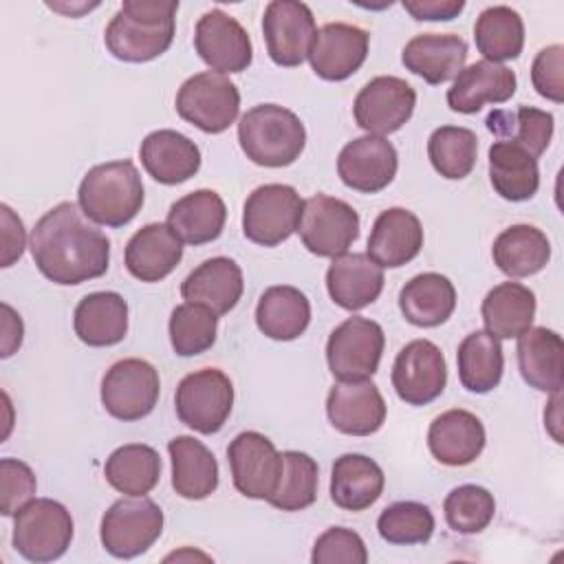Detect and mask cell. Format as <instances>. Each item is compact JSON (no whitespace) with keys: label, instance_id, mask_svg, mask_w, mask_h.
Returning a JSON list of instances; mask_svg holds the SVG:
<instances>
[{"label":"cell","instance_id":"7402d4cb","mask_svg":"<svg viewBox=\"0 0 564 564\" xmlns=\"http://www.w3.org/2000/svg\"><path fill=\"white\" fill-rule=\"evenodd\" d=\"M485 425L467 410L454 408L438 414L427 430L432 456L447 467H465L474 463L485 447Z\"/></svg>","mask_w":564,"mask_h":564},{"label":"cell","instance_id":"f546056e","mask_svg":"<svg viewBox=\"0 0 564 564\" xmlns=\"http://www.w3.org/2000/svg\"><path fill=\"white\" fill-rule=\"evenodd\" d=\"M73 326L86 346H115L128 333V304L115 291L88 293L75 306Z\"/></svg>","mask_w":564,"mask_h":564},{"label":"cell","instance_id":"836d02e7","mask_svg":"<svg viewBox=\"0 0 564 564\" xmlns=\"http://www.w3.org/2000/svg\"><path fill=\"white\" fill-rule=\"evenodd\" d=\"M399 308L414 326H441L456 308V289L449 278L441 273H419L401 289Z\"/></svg>","mask_w":564,"mask_h":564},{"label":"cell","instance_id":"d4e9b609","mask_svg":"<svg viewBox=\"0 0 564 564\" xmlns=\"http://www.w3.org/2000/svg\"><path fill=\"white\" fill-rule=\"evenodd\" d=\"M383 282V269L368 253H341L326 271L328 295L344 311L372 304L381 295Z\"/></svg>","mask_w":564,"mask_h":564},{"label":"cell","instance_id":"484cf974","mask_svg":"<svg viewBox=\"0 0 564 564\" xmlns=\"http://www.w3.org/2000/svg\"><path fill=\"white\" fill-rule=\"evenodd\" d=\"M139 156L145 172L163 185L185 183L200 167L198 145L189 137L170 128L150 132L141 141Z\"/></svg>","mask_w":564,"mask_h":564},{"label":"cell","instance_id":"f6af8a7d","mask_svg":"<svg viewBox=\"0 0 564 564\" xmlns=\"http://www.w3.org/2000/svg\"><path fill=\"white\" fill-rule=\"evenodd\" d=\"M218 315L203 304H178L170 315V341L176 355L194 357L209 350L216 341Z\"/></svg>","mask_w":564,"mask_h":564},{"label":"cell","instance_id":"74e56055","mask_svg":"<svg viewBox=\"0 0 564 564\" xmlns=\"http://www.w3.org/2000/svg\"><path fill=\"white\" fill-rule=\"evenodd\" d=\"M489 181L505 200H529L540 187L538 159L509 141H496L489 148Z\"/></svg>","mask_w":564,"mask_h":564},{"label":"cell","instance_id":"f5cc1de1","mask_svg":"<svg viewBox=\"0 0 564 564\" xmlns=\"http://www.w3.org/2000/svg\"><path fill=\"white\" fill-rule=\"evenodd\" d=\"M403 9L414 18V20H452L456 18L463 9V0H405Z\"/></svg>","mask_w":564,"mask_h":564},{"label":"cell","instance_id":"f907efd6","mask_svg":"<svg viewBox=\"0 0 564 564\" xmlns=\"http://www.w3.org/2000/svg\"><path fill=\"white\" fill-rule=\"evenodd\" d=\"M531 82L538 95L562 104L564 101V46L551 44L542 48L531 66Z\"/></svg>","mask_w":564,"mask_h":564},{"label":"cell","instance_id":"d590c367","mask_svg":"<svg viewBox=\"0 0 564 564\" xmlns=\"http://www.w3.org/2000/svg\"><path fill=\"white\" fill-rule=\"evenodd\" d=\"M480 315L487 333L498 339L520 337L535 317V295L520 282H500L482 300Z\"/></svg>","mask_w":564,"mask_h":564},{"label":"cell","instance_id":"9a60e30c","mask_svg":"<svg viewBox=\"0 0 564 564\" xmlns=\"http://www.w3.org/2000/svg\"><path fill=\"white\" fill-rule=\"evenodd\" d=\"M416 90L401 77L381 75L370 79L355 97L352 115L368 134L397 132L414 112Z\"/></svg>","mask_w":564,"mask_h":564},{"label":"cell","instance_id":"7dc6e473","mask_svg":"<svg viewBox=\"0 0 564 564\" xmlns=\"http://www.w3.org/2000/svg\"><path fill=\"white\" fill-rule=\"evenodd\" d=\"M443 511L449 529L471 535L489 527L496 513V500L491 491L480 485H460L445 496Z\"/></svg>","mask_w":564,"mask_h":564},{"label":"cell","instance_id":"ffe728a7","mask_svg":"<svg viewBox=\"0 0 564 564\" xmlns=\"http://www.w3.org/2000/svg\"><path fill=\"white\" fill-rule=\"evenodd\" d=\"M330 425L348 436H370L386 421V401L370 379L337 381L326 397Z\"/></svg>","mask_w":564,"mask_h":564},{"label":"cell","instance_id":"6da1fadb","mask_svg":"<svg viewBox=\"0 0 564 564\" xmlns=\"http://www.w3.org/2000/svg\"><path fill=\"white\" fill-rule=\"evenodd\" d=\"M79 205L64 200L33 227L29 249L35 267L55 284H82L108 271L110 240Z\"/></svg>","mask_w":564,"mask_h":564},{"label":"cell","instance_id":"db71d44e","mask_svg":"<svg viewBox=\"0 0 564 564\" xmlns=\"http://www.w3.org/2000/svg\"><path fill=\"white\" fill-rule=\"evenodd\" d=\"M22 335H24V326L20 315L9 306L2 304V357H11L20 344H22Z\"/></svg>","mask_w":564,"mask_h":564},{"label":"cell","instance_id":"ba28073f","mask_svg":"<svg viewBox=\"0 0 564 564\" xmlns=\"http://www.w3.org/2000/svg\"><path fill=\"white\" fill-rule=\"evenodd\" d=\"M234 386L218 368H203L181 379L174 408L181 423L200 434H216L231 414Z\"/></svg>","mask_w":564,"mask_h":564},{"label":"cell","instance_id":"4fadbf2b","mask_svg":"<svg viewBox=\"0 0 564 564\" xmlns=\"http://www.w3.org/2000/svg\"><path fill=\"white\" fill-rule=\"evenodd\" d=\"M234 487L253 500H269L282 476V454L260 432H240L227 447Z\"/></svg>","mask_w":564,"mask_h":564},{"label":"cell","instance_id":"4dcf8cb0","mask_svg":"<svg viewBox=\"0 0 564 564\" xmlns=\"http://www.w3.org/2000/svg\"><path fill=\"white\" fill-rule=\"evenodd\" d=\"M227 207L218 192L196 189L172 203L167 212L170 229L185 245H205L223 234Z\"/></svg>","mask_w":564,"mask_h":564},{"label":"cell","instance_id":"5b68a950","mask_svg":"<svg viewBox=\"0 0 564 564\" xmlns=\"http://www.w3.org/2000/svg\"><path fill=\"white\" fill-rule=\"evenodd\" d=\"M73 540L68 509L51 498L29 500L13 516V546L29 562H53L66 553Z\"/></svg>","mask_w":564,"mask_h":564},{"label":"cell","instance_id":"8992f818","mask_svg":"<svg viewBox=\"0 0 564 564\" xmlns=\"http://www.w3.org/2000/svg\"><path fill=\"white\" fill-rule=\"evenodd\" d=\"M161 531V507L145 496H128L108 507L101 518L99 538L110 555L130 560L145 553L159 540Z\"/></svg>","mask_w":564,"mask_h":564},{"label":"cell","instance_id":"9c48e42d","mask_svg":"<svg viewBox=\"0 0 564 564\" xmlns=\"http://www.w3.org/2000/svg\"><path fill=\"white\" fill-rule=\"evenodd\" d=\"M297 234L311 253L337 258L359 238V214L341 198L315 194L304 200Z\"/></svg>","mask_w":564,"mask_h":564},{"label":"cell","instance_id":"1f68e13d","mask_svg":"<svg viewBox=\"0 0 564 564\" xmlns=\"http://www.w3.org/2000/svg\"><path fill=\"white\" fill-rule=\"evenodd\" d=\"M172 487L185 500H203L218 487L216 456L194 436H174L167 443Z\"/></svg>","mask_w":564,"mask_h":564},{"label":"cell","instance_id":"7a4b0ae2","mask_svg":"<svg viewBox=\"0 0 564 564\" xmlns=\"http://www.w3.org/2000/svg\"><path fill=\"white\" fill-rule=\"evenodd\" d=\"M178 0H126L106 26L104 42L121 62H150L174 40Z\"/></svg>","mask_w":564,"mask_h":564},{"label":"cell","instance_id":"60d3db41","mask_svg":"<svg viewBox=\"0 0 564 564\" xmlns=\"http://www.w3.org/2000/svg\"><path fill=\"white\" fill-rule=\"evenodd\" d=\"M474 40L478 53L487 62L516 59L524 46V22L518 11L507 4L487 7L474 26Z\"/></svg>","mask_w":564,"mask_h":564},{"label":"cell","instance_id":"4316f807","mask_svg":"<svg viewBox=\"0 0 564 564\" xmlns=\"http://www.w3.org/2000/svg\"><path fill=\"white\" fill-rule=\"evenodd\" d=\"M467 59V42L456 33H421L414 35L403 53V66L436 86L454 79Z\"/></svg>","mask_w":564,"mask_h":564},{"label":"cell","instance_id":"b9f144b4","mask_svg":"<svg viewBox=\"0 0 564 564\" xmlns=\"http://www.w3.org/2000/svg\"><path fill=\"white\" fill-rule=\"evenodd\" d=\"M487 128L500 141L516 143L538 159L551 143L553 137V115L540 108L520 106L518 110H491L487 115Z\"/></svg>","mask_w":564,"mask_h":564},{"label":"cell","instance_id":"f35d334b","mask_svg":"<svg viewBox=\"0 0 564 564\" xmlns=\"http://www.w3.org/2000/svg\"><path fill=\"white\" fill-rule=\"evenodd\" d=\"M456 364L463 388L476 394L491 392L500 383L505 370L500 339L487 330L469 333L458 346Z\"/></svg>","mask_w":564,"mask_h":564},{"label":"cell","instance_id":"ab89813d","mask_svg":"<svg viewBox=\"0 0 564 564\" xmlns=\"http://www.w3.org/2000/svg\"><path fill=\"white\" fill-rule=\"evenodd\" d=\"M104 476L119 494L145 496L161 478V456L154 447L143 443L121 445L108 456Z\"/></svg>","mask_w":564,"mask_h":564},{"label":"cell","instance_id":"2e32d148","mask_svg":"<svg viewBox=\"0 0 564 564\" xmlns=\"http://www.w3.org/2000/svg\"><path fill=\"white\" fill-rule=\"evenodd\" d=\"M447 383V364L436 344L414 339L405 344L392 366V388L408 405H427Z\"/></svg>","mask_w":564,"mask_h":564},{"label":"cell","instance_id":"7c38bea8","mask_svg":"<svg viewBox=\"0 0 564 564\" xmlns=\"http://www.w3.org/2000/svg\"><path fill=\"white\" fill-rule=\"evenodd\" d=\"M159 372L145 359L128 357L112 364L101 379V403L119 421L148 416L159 401Z\"/></svg>","mask_w":564,"mask_h":564},{"label":"cell","instance_id":"bcb514c9","mask_svg":"<svg viewBox=\"0 0 564 564\" xmlns=\"http://www.w3.org/2000/svg\"><path fill=\"white\" fill-rule=\"evenodd\" d=\"M377 531L388 544H425L434 533V516L423 502L401 500L381 511Z\"/></svg>","mask_w":564,"mask_h":564},{"label":"cell","instance_id":"816d5d0a","mask_svg":"<svg viewBox=\"0 0 564 564\" xmlns=\"http://www.w3.org/2000/svg\"><path fill=\"white\" fill-rule=\"evenodd\" d=\"M2 214V258L0 267H11L24 251L26 236H24V225L22 220L13 214L9 205H0Z\"/></svg>","mask_w":564,"mask_h":564},{"label":"cell","instance_id":"e575fe53","mask_svg":"<svg viewBox=\"0 0 564 564\" xmlns=\"http://www.w3.org/2000/svg\"><path fill=\"white\" fill-rule=\"evenodd\" d=\"M311 322L308 297L289 284L269 286L256 306V324L262 335L275 341L297 339Z\"/></svg>","mask_w":564,"mask_h":564},{"label":"cell","instance_id":"e0dca14e","mask_svg":"<svg viewBox=\"0 0 564 564\" xmlns=\"http://www.w3.org/2000/svg\"><path fill=\"white\" fill-rule=\"evenodd\" d=\"M194 48L214 73H242L253 59V46L245 26L220 9L200 15L194 31Z\"/></svg>","mask_w":564,"mask_h":564},{"label":"cell","instance_id":"681fc988","mask_svg":"<svg viewBox=\"0 0 564 564\" xmlns=\"http://www.w3.org/2000/svg\"><path fill=\"white\" fill-rule=\"evenodd\" d=\"M37 482L33 469L18 458L0 460V511L2 516H15L33 496Z\"/></svg>","mask_w":564,"mask_h":564},{"label":"cell","instance_id":"cb8c5ba5","mask_svg":"<svg viewBox=\"0 0 564 564\" xmlns=\"http://www.w3.org/2000/svg\"><path fill=\"white\" fill-rule=\"evenodd\" d=\"M423 247V227L416 214L405 207L381 212L368 238V256L381 269H397L419 256Z\"/></svg>","mask_w":564,"mask_h":564},{"label":"cell","instance_id":"f1b7e54d","mask_svg":"<svg viewBox=\"0 0 564 564\" xmlns=\"http://www.w3.org/2000/svg\"><path fill=\"white\" fill-rule=\"evenodd\" d=\"M518 366L522 379L542 392H557L564 386V344L562 337L535 326L518 337Z\"/></svg>","mask_w":564,"mask_h":564},{"label":"cell","instance_id":"603a6c76","mask_svg":"<svg viewBox=\"0 0 564 564\" xmlns=\"http://www.w3.org/2000/svg\"><path fill=\"white\" fill-rule=\"evenodd\" d=\"M183 258V242L167 223H150L141 227L126 245L123 262L132 278L141 282H159L167 278Z\"/></svg>","mask_w":564,"mask_h":564},{"label":"cell","instance_id":"8fae6325","mask_svg":"<svg viewBox=\"0 0 564 564\" xmlns=\"http://www.w3.org/2000/svg\"><path fill=\"white\" fill-rule=\"evenodd\" d=\"M386 346L383 328L368 319L352 315L341 322L326 341V361L339 381L370 379L381 361Z\"/></svg>","mask_w":564,"mask_h":564},{"label":"cell","instance_id":"44dd1931","mask_svg":"<svg viewBox=\"0 0 564 564\" xmlns=\"http://www.w3.org/2000/svg\"><path fill=\"white\" fill-rule=\"evenodd\" d=\"M516 86L518 79L509 66L480 59L454 77V84L447 90V106L454 112L474 115L485 104L509 101L516 93Z\"/></svg>","mask_w":564,"mask_h":564},{"label":"cell","instance_id":"ac0fdd59","mask_svg":"<svg viewBox=\"0 0 564 564\" xmlns=\"http://www.w3.org/2000/svg\"><path fill=\"white\" fill-rule=\"evenodd\" d=\"M397 167L399 156L394 145L379 134H364L348 141L337 156V174L341 183L364 194H377L388 187Z\"/></svg>","mask_w":564,"mask_h":564},{"label":"cell","instance_id":"30bf717a","mask_svg":"<svg viewBox=\"0 0 564 564\" xmlns=\"http://www.w3.org/2000/svg\"><path fill=\"white\" fill-rule=\"evenodd\" d=\"M304 200L295 187L267 183L256 187L242 209V234L260 247H275L297 231Z\"/></svg>","mask_w":564,"mask_h":564},{"label":"cell","instance_id":"5bb4252c","mask_svg":"<svg viewBox=\"0 0 564 564\" xmlns=\"http://www.w3.org/2000/svg\"><path fill=\"white\" fill-rule=\"evenodd\" d=\"M267 53L278 66H300L315 40V18L308 4L297 0H273L262 15Z\"/></svg>","mask_w":564,"mask_h":564},{"label":"cell","instance_id":"52a82bcc","mask_svg":"<svg viewBox=\"0 0 564 564\" xmlns=\"http://www.w3.org/2000/svg\"><path fill=\"white\" fill-rule=\"evenodd\" d=\"M174 106L187 123L207 134H220L240 112V93L227 75L205 70L183 82Z\"/></svg>","mask_w":564,"mask_h":564},{"label":"cell","instance_id":"7bdbcfd3","mask_svg":"<svg viewBox=\"0 0 564 564\" xmlns=\"http://www.w3.org/2000/svg\"><path fill=\"white\" fill-rule=\"evenodd\" d=\"M427 156L432 167L449 181L465 178L478 156L476 132L463 126H441L427 139Z\"/></svg>","mask_w":564,"mask_h":564},{"label":"cell","instance_id":"c3c4849f","mask_svg":"<svg viewBox=\"0 0 564 564\" xmlns=\"http://www.w3.org/2000/svg\"><path fill=\"white\" fill-rule=\"evenodd\" d=\"M313 564H366L368 551L359 533L346 527L326 529L313 546Z\"/></svg>","mask_w":564,"mask_h":564},{"label":"cell","instance_id":"83f0119b","mask_svg":"<svg viewBox=\"0 0 564 564\" xmlns=\"http://www.w3.org/2000/svg\"><path fill=\"white\" fill-rule=\"evenodd\" d=\"M242 269L236 260L218 256L200 262L181 284L185 302L203 304L216 315L229 313L242 295Z\"/></svg>","mask_w":564,"mask_h":564},{"label":"cell","instance_id":"ee69618b","mask_svg":"<svg viewBox=\"0 0 564 564\" xmlns=\"http://www.w3.org/2000/svg\"><path fill=\"white\" fill-rule=\"evenodd\" d=\"M319 469L315 458L304 452H282V476L278 489L267 500L280 511H302L317 498Z\"/></svg>","mask_w":564,"mask_h":564},{"label":"cell","instance_id":"11a10c76","mask_svg":"<svg viewBox=\"0 0 564 564\" xmlns=\"http://www.w3.org/2000/svg\"><path fill=\"white\" fill-rule=\"evenodd\" d=\"M560 401H562V390L551 392V401L544 410V427L549 430V434L553 436L555 443H562V414H560Z\"/></svg>","mask_w":564,"mask_h":564},{"label":"cell","instance_id":"8d00e7d4","mask_svg":"<svg viewBox=\"0 0 564 564\" xmlns=\"http://www.w3.org/2000/svg\"><path fill=\"white\" fill-rule=\"evenodd\" d=\"M491 258L509 278L535 275L551 258V242L546 234L533 225H511L494 240Z\"/></svg>","mask_w":564,"mask_h":564},{"label":"cell","instance_id":"d6986e66","mask_svg":"<svg viewBox=\"0 0 564 564\" xmlns=\"http://www.w3.org/2000/svg\"><path fill=\"white\" fill-rule=\"evenodd\" d=\"M370 35L357 24L328 22L317 29L308 62L317 77L326 82L348 79L368 57Z\"/></svg>","mask_w":564,"mask_h":564},{"label":"cell","instance_id":"d6a6232c","mask_svg":"<svg viewBox=\"0 0 564 564\" xmlns=\"http://www.w3.org/2000/svg\"><path fill=\"white\" fill-rule=\"evenodd\" d=\"M381 467L364 454H344L333 463L330 498L339 509L364 511L383 494Z\"/></svg>","mask_w":564,"mask_h":564},{"label":"cell","instance_id":"3957f363","mask_svg":"<svg viewBox=\"0 0 564 564\" xmlns=\"http://www.w3.org/2000/svg\"><path fill=\"white\" fill-rule=\"evenodd\" d=\"M77 205L97 225L123 227L143 205V183L132 161H108L90 167L79 183Z\"/></svg>","mask_w":564,"mask_h":564},{"label":"cell","instance_id":"277c9868","mask_svg":"<svg viewBox=\"0 0 564 564\" xmlns=\"http://www.w3.org/2000/svg\"><path fill=\"white\" fill-rule=\"evenodd\" d=\"M238 141L256 165L286 167L300 159L306 145V130L293 110L278 104H260L240 117Z\"/></svg>","mask_w":564,"mask_h":564}]
</instances>
